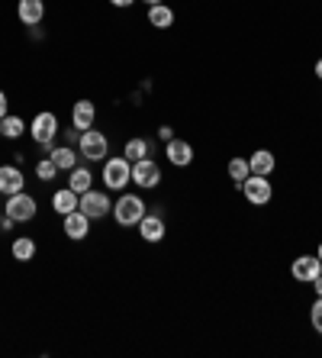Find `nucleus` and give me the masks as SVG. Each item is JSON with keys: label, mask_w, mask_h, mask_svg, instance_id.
Masks as SVG:
<instances>
[{"label": "nucleus", "mask_w": 322, "mask_h": 358, "mask_svg": "<svg viewBox=\"0 0 322 358\" xmlns=\"http://www.w3.org/2000/svg\"><path fill=\"white\" fill-rule=\"evenodd\" d=\"M145 200L136 197V194H123V197L113 203V220L119 226H139V220L145 217Z\"/></svg>", "instance_id": "1"}, {"label": "nucleus", "mask_w": 322, "mask_h": 358, "mask_svg": "<svg viewBox=\"0 0 322 358\" xmlns=\"http://www.w3.org/2000/svg\"><path fill=\"white\" fill-rule=\"evenodd\" d=\"M107 152H110V142L100 129H84L78 136V155H84L87 162H107Z\"/></svg>", "instance_id": "2"}, {"label": "nucleus", "mask_w": 322, "mask_h": 358, "mask_svg": "<svg viewBox=\"0 0 322 358\" xmlns=\"http://www.w3.org/2000/svg\"><path fill=\"white\" fill-rule=\"evenodd\" d=\"M129 181H133V162L126 155L103 162V184H107V191H123Z\"/></svg>", "instance_id": "3"}, {"label": "nucleus", "mask_w": 322, "mask_h": 358, "mask_svg": "<svg viewBox=\"0 0 322 358\" xmlns=\"http://www.w3.org/2000/svg\"><path fill=\"white\" fill-rule=\"evenodd\" d=\"M29 133H33L36 145H49V142H55V136H58V117L52 113V110H42V113H36L33 126H29Z\"/></svg>", "instance_id": "4"}, {"label": "nucleus", "mask_w": 322, "mask_h": 358, "mask_svg": "<svg viewBox=\"0 0 322 358\" xmlns=\"http://www.w3.org/2000/svg\"><path fill=\"white\" fill-rule=\"evenodd\" d=\"M242 194H245V200L255 203V207H265V203H271V197H274L271 181H268L265 175H248L245 184H242Z\"/></svg>", "instance_id": "5"}, {"label": "nucleus", "mask_w": 322, "mask_h": 358, "mask_svg": "<svg viewBox=\"0 0 322 358\" xmlns=\"http://www.w3.org/2000/svg\"><path fill=\"white\" fill-rule=\"evenodd\" d=\"M78 210H81L84 217L100 220V217H107L110 210H113V203H110V194L107 191H84Z\"/></svg>", "instance_id": "6"}, {"label": "nucleus", "mask_w": 322, "mask_h": 358, "mask_svg": "<svg viewBox=\"0 0 322 358\" xmlns=\"http://www.w3.org/2000/svg\"><path fill=\"white\" fill-rule=\"evenodd\" d=\"M7 217L10 220H17V223H29V220L36 217V197L33 194H10L7 197Z\"/></svg>", "instance_id": "7"}, {"label": "nucleus", "mask_w": 322, "mask_h": 358, "mask_svg": "<svg viewBox=\"0 0 322 358\" xmlns=\"http://www.w3.org/2000/svg\"><path fill=\"white\" fill-rule=\"evenodd\" d=\"M133 181L139 184V187H145V191H152V187L161 184V168H158L152 159L133 162Z\"/></svg>", "instance_id": "8"}, {"label": "nucleus", "mask_w": 322, "mask_h": 358, "mask_svg": "<svg viewBox=\"0 0 322 358\" xmlns=\"http://www.w3.org/2000/svg\"><path fill=\"white\" fill-rule=\"evenodd\" d=\"M290 275L297 278V281L313 284L316 278L322 275V262H319V255H300V259H293V265H290Z\"/></svg>", "instance_id": "9"}, {"label": "nucleus", "mask_w": 322, "mask_h": 358, "mask_svg": "<svg viewBox=\"0 0 322 358\" xmlns=\"http://www.w3.org/2000/svg\"><path fill=\"white\" fill-rule=\"evenodd\" d=\"M26 187V178L20 171V165H0V194L10 197V194H20Z\"/></svg>", "instance_id": "10"}, {"label": "nucleus", "mask_w": 322, "mask_h": 358, "mask_svg": "<svg viewBox=\"0 0 322 358\" xmlns=\"http://www.w3.org/2000/svg\"><path fill=\"white\" fill-rule=\"evenodd\" d=\"M61 220H65L61 229H65L68 239H75V242L87 239V233H91V217H84L81 210H75V213H68V217H61Z\"/></svg>", "instance_id": "11"}, {"label": "nucleus", "mask_w": 322, "mask_h": 358, "mask_svg": "<svg viewBox=\"0 0 322 358\" xmlns=\"http://www.w3.org/2000/svg\"><path fill=\"white\" fill-rule=\"evenodd\" d=\"M165 155H168V162H171V165L187 168L190 162H193V145H190V142H184V139H168Z\"/></svg>", "instance_id": "12"}, {"label": "nucleus", "mask_w": 322, "mask_h": 358, "mask_svg": "<svg viewBox=\"0 0 322 358\" xmlns=\"http://www.w3.org/2000/svg\"><path fill=\"white\" fill-rule=\"evenodd\" d=\"M94 120H97V107H94L91 100H78L75 110H71V126H75L78 133H84V129H91Z\"/></svg>", "instance_id": "13"}, {"label": "nucleus", "mask_w": 322, "mask_h": 358, "mask_svg": "<svg viewBox=\"0 0 322 358\" xmlns=\"http://www.w3.org/2000/svg\"><path fill=\"white\" fill-rule=\"evenodd\" d=\"M17 17L23 26H39L42 17H45V3H42V0H20Z\"/></svg>", "instance_id": "14"}, {"label": "nucleus", "mask_w": 322, "mask_h": 358, "mask_svg": "<svg viewBox=\"0 0 322 358\" xmlns=\"http://www.w3.org/2000/svg\"><path fill=\"white\" fill-rule=\"evenodd\" d=\"M139 236L145 242H161L165 239V220L158 217V213H145L139 220Z\"/></svg>", "instance_id": "15"}, {"label": "nucleus", "mask_w": 322, "mask_h": 358, "mask_svg": "<svg viewBox=\"0 0 322 358\" xmlns=\"http://www.w3.org/2000/svg\"><path fill=\"white\" fill-rule=\"evenodd\" d=\"M78 203H81V194H75L71 187H65V191H55V194H52V210H55L58 217H68V213H75Z\"/></svg>", "instance_id": "16"}, {"label": "nucleus", "mask_w": 322, "mask_h": 358, "mask_svg": "<svg viewBox=\"0 0 322 358\" xmlns=\"http://www.w3.org/2000/svg\"><path fill=\"white\" fill-rule=\"evenodd\" d=\"M274 165H277V159H274V152H268V149H258V152H251L248 155V168H251V175H271L274 171Z\"/></svg>", "instance_id": "17"}, {"label": "nucleus", "mask_w": 322, "mask_h": 358, "mask_svg": "<svg viewBox=\"0 0 322 358\" xmlns=\"http://www.w3.org/2000/svg\"><path fill=\"white\" fill-rule=\"evenodd\" d=\"M49 159L58 165V171H71V168L78 165V152L71 149V145H52Z\"/></svg>", "instance_id": "18"}, {"label": "nucleus", "mask_w": 322, "mask_h": 358, "mask_svg": "<svg viewBox=\"0 0 322 358\" xmlns=\"http://www.w3.org/2000/svg\"><path fill=\"white\" fill-rule=\"evenodd\" d=\"M149 23L155 26V29H171L174 26V10L165 7V3H155V7H149Z\"/></svg>", "instance_id": "19"}, {"label": "nucleus", "mask_w": 322, "mask_h": 358, "mask_svg": "<svg viewBox=\"0 0 322 358\" xmlns=\"http://www.w3.org/2000/svg\"><path fill=\"white\" fill-rule=\"evenodd\" d=\"M10 252H13V259L17 262H33L36 259V242L29 239V236H17L13 245H10Z\"/></svg>", "instance_id": "20"}, {"label": "nucleus", "mask_w": 322, "mask_h": 358, "mask_svg": "<svg viewBox=\"0 0 322 358\" xmlns=\"http://www.w3.org/2000/svg\"><path fill=\"white\" fill-rule=\"evenodd\" d=\"M26 129H29V126H26L23 117H13V113H7V117L0 120V133L7 136V139H20Z\"/></svg>", "instance_id": "21"}, {"label": "nucleus", "mask_w": 322, "mask_h": 358, "mask_svg": "<svg viewBox=\"0 0 322 358\" xmlns=\"http://www.w3.org/2000/svg\"><path fill=\"white\" fill-rule=\"evenodd\" d=\"M91 181H94V175L87 171V168H71V178H68V187L75 194H84V191H91Z\"/></svg>", "instance_id": "22"}, {"label": "nucleus", "mask_w": 322, "mask_h": 358, "mask_svg": "<svg viewBox=\"0 0 322 358\" xmlns=\"http://www.w3.org/2000/svg\"><path fill=\"white\" fill-rule=\"evenodd\" d=\"M149 152H152V145L145 139H139V136H136V139H129L126 142V149H123V155L129 162H139V159H149Z\"/></svg>", "instance_id": "23"}, {"label": "nucleus", "mask_w": 322, "mask_h": 358, "mask_svg": "<svg viewBox=\"0 0 322 358\" xmlns=\"http://www.w3.org/2000/svg\"><path fill=\"white\" fill-rule=\"evenodd\" d=\"M248 175H251V168H248V159H232V162H229V178L235 181V187H242Z\"/></svg>", "instance_id": "24"}, {"label": "nucleus", "mask_w": 322, "mask_h": 358, "mask_svg": "<svg viewBox=\"0 0 322 358\" xmlns=\"http://www.w3.org/2000/svg\"><path fill=\"white\" fill-rule=\"evenodd\" d=\"M36 175H39L42 181H52V178L58 175V165L52 159H42V162H36Z\"/></svg>", "instance_id": "25"}, {"label": "nucleus", "mask_w": 322, "mask_h": 358, "mask_svg": "<svg viewBox=\"0 0 322 358\" xmlns=\"http://www.w3.org/2000/svg\"><path fill=\"white\" fill-rule=\"evenodd\" d=\"M309 323H313V329L322 336V297H316L313 310H309Z\"/></svg>", "instance_id": "26"}, {"label": "nucleus", "mask_w": 322, "mask_h": 358, "mask_svg": "<svg viewBox=\"0 0 322 358\" xmlns=\"http://www.w3.org/2000/svg\"><path fill=\"white\" fill-rule=\"evenodd\" d=\"M158 139H174V133H171V126H158Z\"/></svg>", "instance_id": "27"}, {"label": "nucleus", "mask_w": 322, "mask_h": 358, "mask_svg": "<svg viewBox=\"0 0 322 358\" xmlns=\"http://www.w3.org/2000/svg\"><path fill=\"white\" fill-rule=\"evenodd\" d=\"M13 223H17V220H10L7 213H3V217H0V229H7V233H10V229H13Z\"/></svg>", "instance_id": "28"}, {"label": "nucleus", "mask_w": 322, "mask_h": 358, "mask_svg": "<svg viewBox=\"0 0 322 358\" xmlns=\"http://www.w3.org/2000/svg\"><path fill=\"white\" fill-rule=\"evenodd\" d=\"M3 117H7V94L0 91V120H3Z\"/></svg>", "instance_id": "29"}, {"label": "nucleus", "mask_w": 322, "mask_h": 358, "mask_svg": "<svg viewBox=\"0 0 322 358\" xmlns=\"http://www.w3.org/2000/svg\"><path fill=\"white\" fill-rule=\"evenodd\" d=\"M110 3H113V7H119V10H123V7H133L136 0H110Z\"/></svg>", "instance_id": "30"}, {"label": "nucleus", "mask_w": 322, "mask_h": 358, "mask_svg": "<svg viewBox=\"0 0 322 358\" xmlns=\"http://www.w3.org/2000/svg\"><path fill=\"white\" fill-rule=\"evenodd\" d=\"M313 287H316V297H322V275L313 281Z\"/></svg>", "instance_id": "31"}, {"label": "nucleus", "mask_w": 322, "mask_h": 358, "mask_svg": "<svg viewBox=\"0 0 322 358\" xmlns=\"http://www.w3.org/2000/svg\"><path fill=\"white\" fill-rule=\"evenodd\" d=\"M316 78H319V81H322V59L316 62Z\"/></svg>", "instance_id": "32"}, {"label": "nucleus", "mask_w": 322, "mask_h": 358, "mask_svg": "<svg viewBox=\"0 0 322 358\" xmlns=\"http://www.w3.org/2000/svg\"><path fill=\"white\" fill-rule=\"evenodd\" d=\"M145 3H149V7H155V3H161V0H145Z\"/></svg>", "instance_id": "33"}, {"label": "nucleus", "mask_w": 322, "mask_h": 358, "mask_svg": "<svg viewBox=\"0 0 322 358\" xmlns=\"http://www.w3.org/2000/svg\"><path fill=\"white\" fill-rule=\"evenodd\" d=\"M316 255H319V262H322V242H319V252H316Z\"/></svg>", "instance_id": "34"}, {"label": "nucleus", "mask_w": 322, "mask_h": 358, "mask_svg": "<svg viewBox=\"0 0 322 358\" xmlns=\"http://www.w3.org/2000/svg\"><path fill=\"white\" fill-rule=\"evenodd\" d=\"M0 136H3V133H0Z\"/></svg>", "instance_id": "35"}]
</instances>
